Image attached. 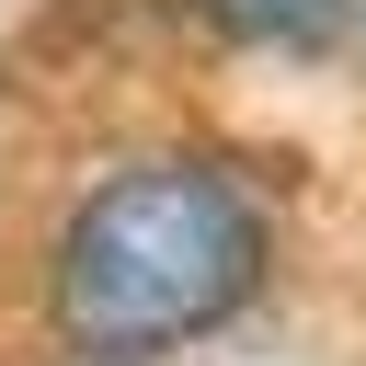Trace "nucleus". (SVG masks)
I'll use <instances>...</instances> for the list:
<instances>
[{
	"mask_svg": "<svg viewBox=\"0 0 366 366\" xmlns=\"http://www.w3.org/2000/svg\"><path fill=\"white\" fill-rule=\"evenodd\" d=\"M355 34H366V11H355Z\"/></svg>",
	"mask_w": 366,
	"mask_h": 366,
	"instance_id": "nucleus-3",
	"label": "nucleus"
},
{
	"mask_svg": "<svg viewBox=\"0 0 366 366\" xmlns=\"http://www.w3.org/2000/svg\"><path fill=\"white\" fill-rule=\"evenodd\" d=\"M217 34H240V46H286V57H309V46H332L343 23H355V0H194Z\"/></svg>",
	"mask_w": 366,
	"mask_h": 366,
	"instance_id": "nucleus-2",
	"label": "nucleus"
},
{
	"mask_svg": "<svg viewBox=\"0 0 366 366\" xmlns=\"http://www.w3.org/2000/svg\"><path fill=\"white\" fill-rule=\"evenodd\" d=\"M252 286H263V206L240 172L183 160V149L92 183L57 229V263H46V309L80 355L194 343L229 309H252Z\"/></svg>",
	"mask_w": 366,
	"mask_h": 366,
	"instance_id": "nucleus-1",
	"label": "nucleus"
}]
</instances>
